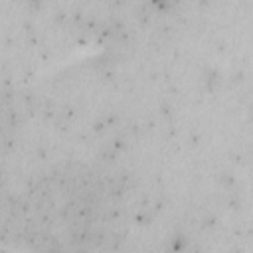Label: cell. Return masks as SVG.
<instances>
[{
	"label": "cell",
	"instance_id": "cell-1",
	"mask_svg": "<svg viewBox=\"0 0 253 253\" xmlns=\"http://www.w3.org/2000/svg\"><path fill=\"white\" fill-rule=\"evenodd\" d=\"M115 200L87 168H61L30 188L14 206V219L30 243L43 247L99 245L111 235Z\"/></svg>",
	"mask_w": 253,
	"mask_h": 253
},
{
	"label": "cell",
	"instance_id": "cell-2",
	"mask_svg": "<svg viewBox=\"0 0 253 253\" xmlns=\"http://www.w3.org/2000/svg\"><path fill=\"white\" fill-rule=\"evenodd\" d=\"M14 130H16L14 109L8 101V97L0 93V178H2L4 160H6L8 150L12 146V140H14Z\"/></svg>",
	"mask_w": 253,
	"mask_h": 253
}]
</instances>
